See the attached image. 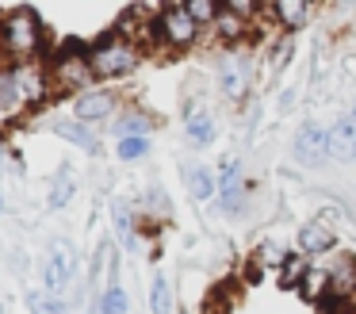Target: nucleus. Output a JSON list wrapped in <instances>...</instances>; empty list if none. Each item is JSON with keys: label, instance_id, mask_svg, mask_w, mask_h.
Segmentation results:
<instances>
[{"label": "nucleus", "instance_id": "1", "mask_svg": "<svg viewBox=\"0 0 356 314\" xmlns=\"http://www.w3.org/2000/svg\"><path fill=\"white\" fill-rule=\"evenodd\" d=\"M42 50V23L31 8H12L0 12V58L12 65H27Z\"/></svg>", "mask_w": 356, "mask_h": 314}, {"label": "nucleus", "instance_id": "2", "mask_svg": "<svg viewBox=\"0 0 356 314\" xmlns=\"http://www.w3.org/2000/svg\"><path fill=\"white\" fill-rule=\"evenodd\" d=\"M42 92H47V77H42L39 65H12L0 73V107L4 111H24V107L39 104Z\"/></svg>", "mask_w": 356, "mask_h": 314}, {"label": "nucleus", "instance_id": "3", "mask_svg": "<svg viewBox=\"0 0 356 314\" xmlns=\"http://www.w3.org/2000/svg\"><path fill=\"white\" fill-rule=\"evenodd\" d=\"M88 61H92V73L108 81V77L134 73V65H138V50H134L131 42H123V38H108V42H96V50L88 54Z\"/></svg>", "mask_w": 356, "mask_h": 314}, {"label": "nucleus", "instance_id": "4", "mask_svg": "<svg viewBox=\"0 0 356 314\" xmlns=\"http://www.w3.org/2000/svg\"><path fill=\"white\" fill-rule=\"evenodd\" d=\"M92 77H96L92 61H88V54H81V50H65V54H58V58L50 61V84L62 88V92L85 88Z\"/></svg>", "mask_w": 356, "mask_h": 314}, {"label": "nucleus", "instance_id": "5", "mask_svg": "<svg viewBox=\"0 0 356 314\" xmlns=\"http://www.w3.org/2000/svg\"><path fill=\"white\" fill-rule=\"evenodd\" d=\"M154 31L169 46H188V42H195V35H200V23L188 15L184 4H169V8H161V12H157Z\"/></svg>", "mask_w": 356, "mask_h": 314}, {"label": "nucleus", "instance_id": "6", "mask_svg": "<svg viewBox=\"0 0 356 314\" xmlns=\"http://www.w3.org/2000/svg\"><path fill=\"white\" fill-rule=\"evenodd\" d=\"M73 280V260L70 253H65V245L58 242L54 249L47 253V260H42V288L50 291V295H58V291H65Z\"/></svg>", "mask_w": 356, "mask_h": 314}, {"label": "nucleus", "instance_id": "7", "mask_svg": "<svg viewBox=\"0 0 356 314\" xmlns=\"http://www.w3.org/2000/svg\"><path fill=\"white\" fill-rule=\"evenodd\" d=\"M322 153H330V130H322L318 123H302L295 130V157L302 165H314Z\"/></svg>", "mask_w": 356, "mask_h": 314}, {"label": "nucleus", "instance_id": "8", "mask_svg": "<svg viewBox=\"0 0 356 314\" xmlns=\"http://www.w3.org/2000/svg\"><path fill=\"white\" fill-rule=\"evenodd\" d=\"M330 157L356 161V119H341L330 127Z\"/></svg>", "mask_w": 356, "mask_h": 314}, {"label": "nucleus", "instance_id": "9", "mask_svg": "<svg viewBox=\"0 0 356 314\" xmlns=\"http://www.w3.org/2000/svg\"><path fill=\"white\" fill-rule=\"evenodd\" d=\"M111 107H115V104H111L108 92H85L73 111H77L81 123H100V119H108V115H111Z\"/></svg>", "mask_w": 356, "mask_h": 314}, {"label": "nucleus", "instance_id": "10", "mask_svg": "<svg viewBox=\"0 0 356 314\" xmlns=\"http://www.w3.org/2000/svg\"><path fill=\"white\" fill-rule=\"evenodd\" d=\"M330 245H333V230L325 226L322 219L307 222V226L299 230V249H302V253H325Z\"/></svg>", "mask_w": 356, "mask_h": 314}, {"label": "nucleus", "instance_id": "11", "mask_svg": "<svg viewBox=\"0 0 356 314\" xmlns=\"http://www.w3.org/2000/svg\"><path fill=\"white\" fill-rule=\"evenodd\" d=\"M276 19L287 31H295L310 19V4H302V0H276Z\"/></svg>", "mask_w": 356, "mask_h": 314}, {"label": "nucleus", "instance_id": "12", "mask_svg": "<svg viewBox=\"0 0 356 314\" xmlns=\"http://www.w3.org/2000/svg\"><path fill=\"white\" fill-rule=\"evenodd\" d=\"M330 280H333V272H325V268H307L299 291L307 299H325V295H330Z\"/></svg>", "mask_w": 356, "mask_h": 314}, {"label": "nucleus", "instance_id": "13", "mask_svg": "<svg viewBox=\"0 0 356 314\" xmlns=\"http://www.w3.org/2000/svg\"><path fill=\"white\" fill-rule=\"evenodd\" d=\"M215 188H218L215 176H211L203 165H195V168H192V176H188V191H192L195 199H211V196H215Z\"/></svg>", "mask_w": 356, "mask_h": 314}, {"label": "nucleus", "instance_id": "14", "mask_svg": "<svg viewBox=\"0 0 356 314\" xmlns=\"http://www.w3.org/2000/svg\"><path fill=\"white\" fill-rule=\"evenodd\" d=\"M149 311L172 314V291H169V283H165V276H157V280L149 283Z\"/></svg>", "mask_w": 356, "mask_h": 314}, {"label": "nucleus", "instance_id": "15", "mask_svg": "<svg viewBox=\"0 0 356 314\" xmlns=\"http://www.w3.org/2000/svg\"><path fill=\"white\" fill-rule=\"evenodd\" d=\"M127 311H131L127 291L119 288V283H111V288L104 291V299H100V314H127Z\"/></svg>", "mask_w": 356, "mask_h": 314}, {"label": "nucleus", "instance_id": "16", "mask_svg": "<svg viewBox=\"0 0 356 314\" xmlns=\"http://www.w3.org/2000/svg\"><path fill=\"white\" fill-rule=\"evenodd\" d=\"M27 311L31 314H65V303L54 295H42V291H31L27 295Z\"/></svg>", "mask_w": 356, "mask_h": 314}, {"label": "nucleus", "instance_id": "17", "mask_svg": "<svg viewBox=\"0 0 356 314\" xmlns=\"http://www.w3.org/2000/svg\"><path fill=\"white\" fill-rule=\"evenodd\" d=\"M188 138H192L195 146H211V142H215V123H211L207 115L188 119Z\"/></svg>", "mask_w": 356, "mask_h": 314}, {"label": "nucleus", "instance_id": "18", "mask_svg": "<svg viewBox=\"0 0 356 314\" xmlns=\"http://www.w3.org/2000/svg\"><path fill=\"white\" fill-rule=\"evenodd\" d=\"M184 8H188V15H192L200 27H203V23H218V15H222V8L211 4V0H188Z\"/></svg>", "mask_w": 356, "mask_h": 314}, {"label": "nucleus", "instance_id": "19", "mask_svg": "<svg viewBox=\"0 0 356 314\" xmlns=\"http://www.w3.org/2000/svg\"><path fill=\"white\" fill-rule=\"evenodd\" d=\"M146 130H149V123L142 119V115H123V119L115 123L119 142H123V138H146Z\"/></svg>", "mask_w": 356, "mask_h": 314}, {"label": "nucleus", "instance_id": "20", "mask_svg": "<svg viewBox=\"0 0 356 314\" xmlns=\"http://www.w3.org/2000/svg\"><path fill=\"white\" fill-rule=\"evenodd\" d=\"M58 134H62V138H70V142H77L81 146V150H96V142H92V134H88V130L85 127H81V123H58Z\"/></svg>", "mask_w": 356, "mask_h": 314}, {"label": "nucleus", "instance_id": "21", "mask_svg": "<svg viewBox=\"0 0 356 314\" xmlns=\"http://www.w3.org/2000/svg\"><path fill=\"white\" fill-rule=\"evenodd\" d=\"M215 27L222 31V38H230V42H234V38H241V31H245V19H241V15H234L230 8H226V12L218 15Z\"/></svg>", "mask_w": 356, "mask_h": 314}, {"label": "nucleus", "instance_id": "22", "mask_svg": "<svg viewBox=\"0 0 356 314\" xmlns=\"http://www.w3.org/2000/svg\"><path fill=\"white\" fill-rule=\"evenodd\" d=\"M146 153H149L146 138H123V142H119V157L123 161H138V157H146Z\"/></svg>", "mask_w": 356, "mask_h": 314}, {"label": "nucleus", "instance_id": "23", "mask_svg": "<svg viewBox=\"0 0 356 314\" xmlns=\"http://www.w3.org/2000/svg\"><path fill=\"white\" fill-rule=\"evenodd\" d=\"M70 196H73V180H70V173H62L54 180V188H50V207H65Z\"/></svg>", "mask_w": 356, "mask_h": 314}, {"label": "nucleus", "instance_id": "24", "mask_svg": "<svg viewBox=\"0 0 356 314\" xmlns=\"http://www.w3.org/2000/svg\"><path fill=\"white\" fill-rule=\"evenodd\" d=\"M222 88L230 92V96H238V92H241V69L234 65V61H230V65H222Z\"/></svg>", "mask_w": 356, "mask_h": 314}, {"label": "nucleus", "instance_id": "25", "mask_svg": "<svg viewBox=\"0 0 356 314\" xmlns=\"http://www.w3.org/2000/svg\"><path fill=\"white\" fill-rule=\"evenodd\" d=\"M302 276H307V268H302V260H284V283H302Z\"/></svg>", "mask_w": 356, "mask_h": 314}, {"label": "nucleus", "instance_id": "26", "mask_svg": "<svg viewBox=\"0 0 356 314\" xmlns=\"http://www.w3.org/2000/svg\"><path fill=\"white\" fill-rule=\"evenodd\" d=\"M115 226H119V234H123V242H131V214H127L123 207L115 211Z\"/></svg>", "mask_w": 356, "mask_h": 314}, {"label": "nucleus", "instance_id": "27", "mask_svg": "<svg viewBox=\"0 0 356 314\" xmlns=\"http://www.w3.org/2000/svg\"><path fill=\"white\" fill-rule=\"evenodd\" d=\"M0 214H4V191H0Z\"/></svg>", "mask_w": 356, "mask_h": 314}, {"label": "nucleus", "instance_id": "28", "mask_svg": "<svg viewBox=\"0 0 356 314\" xmlns=\"http://www.w3.org/2000/svg\"><path fill=\"white\" fill-rule=\"evenodd\" d=\"M0 153H4V150H0ZM0 168H4V157H0Z\"/></svg>", "mask_w": 356, "mask_h": 314}]
</instances>
